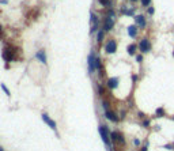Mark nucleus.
Segmentation results:
<instances>
[{
  "label": "nucleus",
  "mask_w": 174,
  "mask_h": 151,
  "mask_svg": "<svg viewBox=\"0 0 174 151\" xmlns=\"http://www.w3.org/2000/svg\"><path fill=\"white\" fill-rule=\"evenodd\" d=\"M99 133H101V138H102V140H104V143L108 146V147H110V140H109V131H108V128L106 127H104V125H101L99 127Z\"/></svg>",
  "instance_id": "nucleus-1"
},
{
  "label": "nucleus",
  "mask_w": 174,
  "mask_h": 151,
  "mask_svg": "<svg viewBox=\"0 0 174 151\" xmlns=\"http://www.w3.org/2000/svg\"><path fill=\"white\" fill-rule=\"evenodd\" d=\"M128 53L129 54H135L136 53V45L135 44H132V45L128 46Z\"/></svg>",
  "instance_id": "nucleus-14"
},
{
  "label": "nucleus",
  "mask_w": 174,
  "mask_h": 151,
  "mask_svg": "<svg viewBox=\"0 0 174 151\" xmlns=\"http://www.w3.org/2000/svg\"><path fill=\"white\" fill-rule=\"evenodd\" d=\"M150 125H151V120H144V121H143V127H146V128H148Z\"/></svg>",
  "instance_id": "nucleus-17"
},
{
  "label": "nucleus",
  "mask_w": 174,
  "mask_h": 151,
  "mask_svg": "<svg viewBox=\"0 0 174 151\" xmlns=\"http://www.w3.org/2000/svg\"><path fill=\"white\" fill-rule=\"evenodd\" d=\"M87 63H89V72L93 74L94 71H95V57H94L93 53L89 54V57H87Z\"/></svg>",
  "instance_id": "nucleus-3"
},
{
  "label": "nucleus",
  "mask_w": 174,
  "mask_h": 151,
  "mask_svg": "<svg viewBox=\"0 0 174 151\" xmlns=\"http://www.w3.org/2000/svg\"><path fill=\"white\" fill-rule=\"evenodd\" d=\"M37 57H38L39 61H42L44 64L46 63V56H45V52H44V51H39V52L37 53Z\"/></svg>",
  "instance_id": "nucleus-12"
},
{
  "label": "nucleus",
  "mask_w": 174,
  "mask_h": 151,
  "mask_svg": "<svg viewBox=\"0 0 174 151\" xmlns=\"http://www.w3.org/2000/svg\"><path fill=\"white\" fill-rule=\"evenodd\" d=\"M135 21H136V23L139 26H141V27L146 26V19H144L143 15H137V17H135Z\"/></svg>",
  "instance_id": "nucleus-9"
},
{
  "label": "nucleus",
  "mask_w": 174,
  "mask_h": 151,
  "mask_svg": "<svg viewBox=\"0 0 174 151\" xmlns=\"http://www.w3.org/2000/svg\"><path fill=\"white\" fill-rule=\"evenodd\" d=\"M155 116H156V117H165V116H166L165 109H163V108H158V109L155 110Z\"/></svg>",
  "instance_id": "nucleus-13"
},
{
  "label": "nucleus",
  "mask_w": 174,
  "mask_h": 151,
  "mask_svg": "<svg viewBox=\"0 0 174 151\" xmlns=\"http://www.w3.org/2000/svg\"><path fill=\"white\" fill-rule=\"evenodd\" d=\"M105 117L108 118V120L113 121V123H117L118 121V116L114 112H112V110H106V112H105Z\"/></svg>",
  "instance_id": "nucleus-6"
},
{
  "label": "nucleus",
  "mask_w": 174,
  "mask_h": 151,
  "mask_svg": "<svg viewBox=\"0 0 174 151\" xmlns=\"http://www.w3.org/2000/svg\"><path fill=\"white\" fill-rule=\"evenodd\" d=\"M139 49H140L141 53H147V52L151 51V44H150V41H148L147 38H143V39L140 41V44H139Z\"/></svg>",
  "instance_id": "nucleus-2"
},
{
  "label": "nucleus",
  "mask_w": 174,
  "mask_h": 151,
  "mask_svg": "<svg viewBox=\"0 0 174 151\" xmlns=\"http://www.w3.org/2000/svg\"><path fill=\"white\" fill-rule=\"evenodd\" d=\"M136 60H137V63H141V61H143V56L139 54V56H136Z\"/></svg>",
  "instance_id": "nucleus-23"
},
{
  "label": "nucleus",
  "mask_w": 174,
  "mask_h": 151,
  "mask_svg": "<svg viewBox=\"0 0 174 151\" xmlns=\"http://www.w3.org/2000/svg\"><path fill=\"white\" fill-rule=\"evenodd\" d=\"M173 121H174V116H173Z\"/></svg>",
  "instance_id": "nucleus-29"
},
{
  "label": "nucleus",
  "mask_w": 174,
  "mask_h": 151,
  "mask_svg": "<svg viewBox=\"0 0 174 151\" xmlns=\"http://www.w3.org/2000/svg\"><path fill=\"white\" fill-rule=\"evenodd\" d=\"M42 120H44L46 124H48V125L50 127V128H53L54 131H56V123H54V121H53L52 118H50L48 114H46V113H42Z\"/></svg>",
  "instance_id": "nucleus-5"
},
{
  "label": "nucleus",
  "mask_w": 174,
  "mask_h": 151,
  "mask_svg": "<svg viewBox=\"0 0 174 151\" xmlns=\"http://www.w3.org/2000/svg\"><path fill=\"white\" fill-rule=\"evenodd\" d=\"M0 151H4V150H3V148H0Z\"/></svg>",
  "instance_id": "nucleus-27"
},
{
  "label": "nucleus",
  "mask_w": 174,
  "mask_h": 151,
  "mask_svg": "<svg viewBox=\"0 0 174 151\" xmlns=\"http://www.w3.org/2000/svg\"><path fill=\"white\" fill-rule=\"evenodd\" d=\"M105 51H106L108 53H114V52L117 51V44H116V41H114V39H110V41L106 44V46H105Z\"/></svg>",
  "instance_id": "nucleus-4"
},
{
  "label": "nucleus",
  "mask_w": 174,
  "mask_h": 151,
  "mask_svg": "<svg viewBox=\"0 0 174 151\" xmlns=\"http://www.w3.org/2000/svg\"><path fill=\"white\" fill-rule=\"evenodd\" d=\"M173 146H174V142H173Z\"/></svg>",
  "instance_id": "nucleus-30"
},
{
  "label": "nucleus",
  "mask_w": 174,
  "mask_h": 151,
  "mask_svg": "<svg viewBox=\"0 0 174 151\" xmlns=\"http://www.w3.org/2000/svg\"><path fill=\"white\" fill-rule=\"evenodd\" d=\"M113 25H114V21L112 19V18H106V21H105V25H104V30H112V27H113Z\"/></svg>",
  "instance_id": "nucleus-7"
},
{
  "label": "nucleus",
  "mask_w": 174,
  "mask_h": 151,
  "mask_svg": "<svg viewBox=\"0 0 174 151\" xmlns=\"http://www.w3.org/2000/svg\"><path fill=\"white\" fill-rule=\"evenodd\" d=\"M118 136H120V133H118V132H112V133H110V138H112L113 142H117Z\"/></svg>",
  "instance_id": "nucleus-15"
},
{
  "label": "nucleus",
  "mask_w": 174,
  "mask_h": 151,
  "mask_svg": "<svg viewBox=\"0 0 174 151\" xmlns=\"http://www.w3.org/2000/svg\"><path fill=\"white\" fill-rule=\"evenodd\" d=\"M148 14H154V8H152V7H150V8H148Z\"/></svg>",
  "instance_id": "nucleus-25"
},
{
  "label": "nucleus",
  "mask_w": 174,
  "mask_h": 151,
  "mask_svg": "<svg viewBox=\"0 0 174 151\" xmlns=\"http://www.w3.org/2000/svg\"><path fill=\"white\" fill-rule=\"evenodd\" d=\"M163 148H167V150H173V148H174V146H173V143H171V144H165V146H163Z\"/></svg>",
  "instance_id": "nucleus-20"
},
{
  "label": "nucleus",
  "mask_w": 174,
  "mask_h": 151,
  "mask_svg": "<svg viewBox=\"0 0 174 151\" xmlns=\"http://www.w3.org/2000/svg\"><path fill=\"white\" fill-rule=\"evenodd\" d=\"M133 144H135L136 147H139L140 146V140L139 139H135V140H133Z\"/></svg>",
  "instance_id": "nucleus-21"
},
{
  "label": "nucleus",
  "mask_w": 174,
  "mask_h": 151,
  "mask_svg": "<svg viewBox=\"0 0 174 151\" xmlns=\"http://www.w3.org/2000/svg\"><path fill=\"white\" fill-rule=\"evenodd\" d=\"M108 86H109V89H116L118 86V79L117 78H110L108 80Z\"/></svg>",
  "instance_id": "nucleus-8"
},
{
  "label": "nucleus",
  "mask_w": 174,
  "mask_h": 151,
  "mask_svg": "<svg viewBox=\"0 0 174 151\" xmlns=\"http://www.w3.org/2000/svg\"><path fill=\"white\" fill-rule=\"evenodd\" d=\"M128 34H129L131 37H136V34H137L136 26H129V27H128Z\"/></svg>",
  "instance_id": "nucleus-11"
},
{
  "label": "nucleus",
  "mask_w": 174,
  "mask_h": 151,
  "mask_svg": "<svg viewBox=\"0 0 174 151\" xmlns=\"http://www.w3.org/2000/svg\"><path fill=\"white\" fill-rule=\"evenodd\" d=\"M141 151H148V142L146 143V146H143V147H141Z\"/></svg>",
  "instance_id": "nucleus-24"
},
{
  "label": "nucleus",
  "mask_w": 174,
  "mask_h": 151,
  "mask_svg": "<svg viewBox=\"0 0 174 151\" xmlns=\"http://www.w3.org/2000/svg\"><path fill=\"white\" fill-rule=\"evenodd\" d=\"M3 56H4V59H6L7 61H11V60H12V52H10V49H6V51L3 52Z\"/></svg>",
  "instance_id": "nucleus-10"
},
{
  "label": "nucleus",
  "mask_w": 174,
  "mask_h": 151,
  "mask_svg": "<svg viewBox=\"0 0 174 151\" xmlns=\"http://www.w3.org/2000/svg\"><path fill=\"white\" fill-rule=\"evenodd\" d=\"M102 38H104V31H98V34H97V39H98V42L102 41Z\"/></svg>",
  "instance_id": "nucleus-16"
},
{
  "label": "nucleus",
  "mask_w": 174,
  "mask_h": 151,
  "mask_svg": "<svg viewBox=\"0 0 174 151\" xmlns=\"http://www.w3.org/2000/svg\"><path fill=\"white\" fill-rule=\"evenodd\" d=\"M2 89H3V90H4V93H6V94H7V95H10V91H8V90H7V87H6V86H4V84H2Z\"/></svg>",
  "instance_id": "nucleus-22"
},
{
  "label": "nucleus",
  "mask_w": 174,
  "mask_h": 151,
  "mask_svg": "<svg viewBox=\"0 0 174 151\" xmlns=\"http://www.w3.org/2000/svg\"><path fill=\"white\" fill-rule=\"evenodd\" d=\"M99 3L104 4V6H109L110 4V0H99Z\"/></svg>",
  "instance_id": "nucleus-18"
},
{
  "label": "nucleus",
  "mask_w": 174,
  "mask_h": 151,
  "mask_svg": "<svg viewBox=\"0 0 174 151\" xmlns=\"http://www.w3.org/2000/svg\"><path fill=\"white\" fill-rule=\"evenodd\" d=\"M150 3H151V0H141V4H143L144 7H147Z\"/></svg>",
  "instance_id": "nucleus-19"
},
{
  "label": "nucleus",
  "mask_w": 174,
  "mask_h": 151,
  "mask_svg": "<svg viewBox=\"0 0 174 151\" xmlns=\"http://www.w3.org/2000/svg\"><path fill=\"white\" fill-rule=\"evenodd\" d=\"M0 31H2V26H0Z\"/></svg>",
  "instance_id": "nucleus-28"
},
{
  "label": "nucleus",
  "mask_w": 174,
  "mask_h": 151,
  "mask_svg": "<svg viewBox=\"0 0 174 151\" xmlns=\"http://www.w3.org/2000/svg\"><path fill=\"white\" fill-rule=\"evenodd\" d=\"M131 2H137V0H131Z\"/></svg>",
  "instance_id": "nucleus-26"
}]
</instances>
